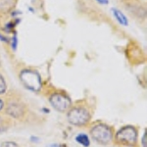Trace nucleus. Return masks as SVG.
Listing matches in <instances>:
<instances>
[{
  "instance_id": "nucleus-1",
  "label": "nucleus",
  "mask_w": 147,
  "mask_h": 147,
  "mask_svg": "<svg viewBox=\"0 0 147 147\" xmlns=\"http://www.w3.org/2000/svg\"><path fill=\"white\" fill-rule=\"evenodd\" d=\"M20 79L25 87L32 91H39L41 88V79L39 74L36 71L26 69L23 70L20 74Z\"/></svg>"
},
{
  "instance_id": "nucleus-2",
  "label": "nucleus",
  "mask_w": 147,
  "mask_h": 147,
  "mask_svg": "<svg viewBox=\"0 0 147 147\" xmlns=\"http://www.w3.org/2000/svg\"><path fill=\"white\" fill-rule=\"evenodd\" d=\"M92 138L100 144H108L113 139L112 129L105 124H98L94 125L90 130Z\"/></svg>"
},
{
  "instance_id": "nucleus-3",
  "label": "nucleus",
  "mask_w": 147,
  "mask_h": 147,
  "mask_svg": "<svg viewBox=\"0 0 147 147\" xmlns=\"http://www.w3.org/2000/svg\"><path fill=\"white\" fill-rule=\"evenodd\" d=\"M68 121L73 125H84L90 120V114L85 108L82 107H75L72 108L68 113Z\"/></svg>"
},
{
  "instance_id": "nucleus-4",
  "label": "nucleus",
  "mask_w": 147,
  "mask_h": 147,
  "mask_svg": "<svg viewBox=\"0 0 147 147\" xmlns=\"http://www.w3.org/2000/svg\"><path fill=\"white\" fill-rule=\"evenodd\" d=\"M116 139L121 144L134 146L136 144L137 130L132 125H125L122 127L116 134Z\"/></svg>"
},
{
  "instance_id": "nucleus-5",
  "label": "nucleus",
  "mask_w": 147,
  "mask_h": 147,
  "mask_svg": "<svg viewBox=\"0 0 147 147\" xmlns=\"http://www.w3.org/2000/svg\"><path fill=\"white\" fill-rule=\"evenodd\" d=\"M49 102L55 110L59 111V112H65V111L69 110L72 105L71 99L65 94L62 93H53L49 98Z\"/></svg>"
},
{
  "instance_id": "nucleus-6",
  "label": "nucleus",
  "mask_w": 147,
  "mask_h": 147,
  "mask_svg": "<svg viewBox=\"0 0 147 147\" xmlns=\"http://www.w3.org/2000/svg\"><path fill=\"white\" fill-rule=\"evenodd\" d=\"M6 113L13 118H22L25 114V106L20 102H11L6 108Z\"/></svg>"
},
{
  "instance_id": "nucleus-7",
  "label": "nucleus",
  "mask_w": 147,
  "mask_h": 147,
  "mask_svg": "<svg viewBox=\"0 0 147 147\" xmlns=\"http://www.w3.org/2000/svg\"><path fill=\"white\" fill-rule=\"evenodd\" d=\"M127 10H129L130 13L132 14L136 17H145V8L141 5V4H136L134 5V2H129V5L125 6Z\"/></svg>"
},
{
  "instance_id": "nucleus-8",
  "label": "nucleus",
  "mask_w": 147,
  "mask_h": 147,
  "mask_svg": "<svg viewBox=\"0 0 147 147\" xmlns=\"http://www.w3.org/2000/svg\"><path fill=\"white\" fill-rule=\"evenodd\" d=\"M111 12H112L114 18L116 19V21H117L120 25L124 26V27H127V26H129V21H127V16H125L120 9L116 8V7H113V8L111 9Z\"/></svg>"
},
{
  "instance_id": "nucleus-9",
  "label": "nucleus",
  "mask_w": 147,
  "mask_h": 147,
  "mask_svg": "<svg viewBox=\"0 0 147 147\" xmlns=\"http://www.w3.org/2000/svg\"><path fill=\"white\" fill-rule=\"evenodd\" d=\"M18 0H0V13H10L12 9L15 7Z\"/></svg>"
},
{
  "instance_id": "nucleus-10",
  "label": "nucleus",
  "mask_w": 147,
  "mask_h": 147,
  "mask_svg": "<svg viewBox=\"0 0 147 147\" xmlns=\"http://www.w3.org/2000/svg\"><path fill=\"white\" fill-rule=\"evenodd\" d=\"M76 140H77V142H79L80 145H82L84 147H88L89 144H90V141H89L88 136L84 134H79V136H77V137H76Z\"/></svg>"
},
{
  "instance_id": "nucleus-11",
  "label": "nucleus",
  "mask_w": 147,
  "mask_h": 147,
  "mask_svg": "<svg viewBox=\"0 0 147 147\" xmlns=\"http://www.w3.org/2000/svg\"><path fill=\"white\" fill-rule=\"evenodd\" d=\"M6 89H7V85L5 82V80H4V78L0 75V94L5 93Z\"/></svg>"
},
{
  "instance_id": "nucleus-12",
  "label": "nucleus",
  "mask_w": 147,
  "mask_h": 147,
  "mask_svg": "<svg viewBox=\"0 0 147 147\" xmlns=\"http://www.w3.org/2000/svg\"><path fill=\"white\" fill-rule=\"evenodd\" d=\"M14 21H10L9 23H7L6 25H5V27H4V30H5V32H10L12 30H13L14 28H15V26H16V24L17 23H13Z\"/></svg>"
},
{
  "instance_id": "nucleus-13",
  "label": "nucleus",
  "mask_w": 147,
  "mask_h": 147,
  "mask_svg": "<svg viewBox=\"0 0 147 147\" xmlns=\"http://www.w3.org/2000/svg\"><path fill=\"white\" fill-rule=\"evenodd\" d=\"M0 147H19V145L16 142L13 141H4L1 143Z\"/></svg>"
},
{
  "instance_id": "nucleus-14",
  "label": "nucleus",
  "mask_w": 147,
  "mask_h": 147,
  "mask_svg": "<svg viewBox=\"0 0 147 147\" xmlns=\"http://www.w3.org/2000/svg\"><path fill=\"white\" fill-rule=\"evenodd\" d=\"M11 45H12V48H13V50H16V48H17V45H18V38H17V36H16V35H14V36L12 37Z\"/></svg>"
},
{
  "instance_id": "nucleus-15",
  "label": "nucleus",
  "mask_w": 147,
  "mask_h": 147,
  "mask_svg": "<svg viewBox=\"0 0 147 147\" xmlns=\"http://www.w3.org/2000/svg\"><path fill=\"white\" fill-rule=\"evenodd\" d=\"M95 1L101 5H108L109 4V0H95Z\"/></svg>"
},
{
  "instance_id": "nucleus-16",
  "label": "nucleus",
  "mask_w": 147,
  "mask_h": 147,
  "mask_svg": "<svg viewBox=\"0 0 147 147\" xmlns=\"http://www.w3.org/2000/svg\"><path fill=\"white\" fill-rule=\"evenodd\" d=\"M142 145H143V147H147V144H146V132H144L143 137H142Z\"/></svg>"
},
{
  "instance_id": "nucleus-17",
  "label": "nucleus",
  "mask_w": 147,
  "mask_h": 147,
  "mask_svg": "<svg viewBox=\"0 0 147 147\" xmlns=\"http://www.w3.org/2000/svg\"><path fill=\"white\" fill-rule=\"evenodd\" d=\"M3 106H4V103H3V101L0 99V111L2 110V108H3Z\"/></svg>"
},
{
  "instance_id": "nucleus-18",
  "label": "nucleus",
  "mask_w": 147,
  "mask_h": 147,
  "mask_svg": "<svg viewBox=\"0 0 147 147\" xmlns=\"http://www.w3.org/2000/svg\"><path fill=\"white\" fill-rule=\"evenodd\" d=\"M54 147H67V145H65V144H57Z\"/></svg>"
},
{
  "instance_id": "nucleus-19",
  "label": "nucleus",
  "mask_w": 147,
  "mask_h": 147,
  "mask_svg": "<svg viewBox=\"0 0 147 147\" xmlns=\"http://www.w3.org/2000/svg\"><path fill=\"white\" fill-rule=\"evenodd\" d=\"M1 124H2V119L0 118V125H1Z\"/></svg>"
}]
</instances>
